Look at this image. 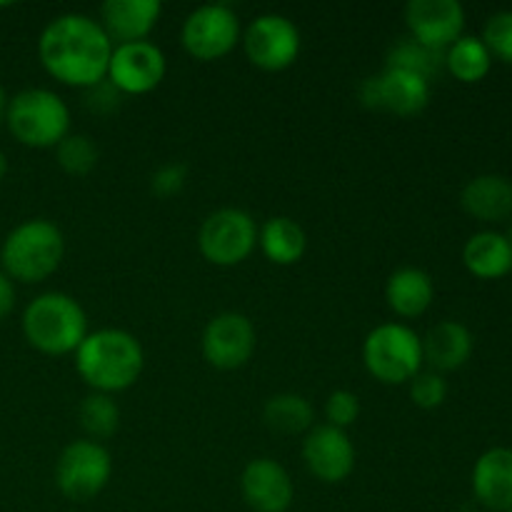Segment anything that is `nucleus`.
<instances>
[{
	"instance_id": "obj_1",
	"label": "nucleus",
	"mask_w": 512,
	"mask_h": 512,
	"mask_svg": "<svg viewBox=\"0 0 512 512\" xmlns=\"http://www.w3.org/2000/svg\"><path fill=\"white\" fill-rule=\"evenodd\" d=\"M113 55V40L95 18L65 13L50 20L38 40L45 73L70 88L88 90L103 83Z\"/></svg>"
},
{
	"instance_id": "obj_2",
	"label": "nucleus",
	"mask_w": 512,
	"mask_h": 512,
	"mask_svg": "<svg viewBox=\"0 0 512 512\" xmlns=\"http://www.w3.org/2000/svg\"><path fill=\"white\" fill-rule=\"evenodd\" d=\"M75 370L93 393H123L138 383L145 355L138 338L128 330L103 328L85 335L75 350Z\"/></svg>"
},
{
	"instance_id": "obj_3",
	"label": "nucleus",
	"mask_w": 512,
	"mask_h": 512,
	"mask_svg": "<svg viewBox=\"0 0 512 512\" xmlns=\"http://www.w3.org/2000/svg\"><path fill=\"white\" fill-rule=\"evenodd\" d=\"M65 255L63 233L55 223L43 218L15 225L0 248V265L10 280L35 285L48 280L60 268Z\"/></svg>"
},
{
	"instance_id": "obj_4",
	"label": "nucleus",
	"mask_w": 512,
	"mask_h": 512,
	"mask_svg": "<svg viewBox=\"0 0 512 512\" xmlns=\"http://www.w3.org/2000/svg\"><path fill=\"white\" fill-rule=\"evenodd\" d=\"M23 335L38 353L70 355L88 335V318L73 295L50 290L23 310Z\"/></svg>"
},
{
	"instance_id": "obj_5",
	"label": "nucleus",
	"mask_w": 512,
	"mask_h": 512,
	"mask_svg": "<svg viewBox=\"0 0 512 512\" xmlns=\"http://www.w3.org/2000/svg\"><path fill=\"white\" fill-rule=\"evenodd\" d=\"M5 125L18 143L28 148H58L70 135V108L48 88H28L8 98Z\"/></svg>"
},
{
	"instance_id": "obj_6",
	"label": "nucleus",
	"mask_w": 512,
	"mask_h": 512,
	"mask_svg": "<svg viewBox=\"0 0 512 512\" xmlns=\"http://www.w3.org/2000/svg\"><path fill=\"white\" fill-rule=\"evenodd\" d=\"M363 363L383 385H405L423 370V338L403 323H383L363 343Z\"/></svg>"
},
{
	"instance_id": "obj_7",
	"label": "nucleus",
	"mask_w": 512,
	"mask_h": 512,
	"mask_svg": "<svg viewBox=\"0 0 512 512\" xmlns=\"http://www.w3.org/2000/svg\"><path fill=\"white\" fill-rule=\"evenodd\" d=\"M198 248L208 263L218 268H235L258 248V225L245 210L220 208L200 225Z\"/></svg>"
},
{
	"instance_id": "obj_8",
	"label": "nucleus",
	"mask_w": 512,
	"mask_h": 512,
	"mask_svg": "<svg viewBox=\"0 0 512 512\" xmlns=\"http://www.w3.org/2000/svg\"><path fill=\"white\" fill-rule=\"evenodd\" d=\"M110 475H113V458L108 448L90 438L65 445L55 463V485L73 503L98 498L110 483Z\"/></svg>"
},
{
	"instance_id": "obj_9",
	"label": "nucleus",
	"mask_w": 512,
	"mask_h": 512,
	"mask_svg": "<svg viewBox=\"0 0 512 512\" xmlns=\"http://www.w3.org/2000/svg\"><path fill=\"white\" fill-rule=\"evenodd\" d=\"M180 40H183L185 53L200 63L225 58L240 43L238 13L225 3L200 5L185 18Z\"/></svg>"
},
{
	"instance_id": "obj_10",
	"label": "nucleus",
	"mask_w": 512,
	"mask_h": 512,
	"mask_svg": "<svg viewBox=\"0 0 512 512\" xmlns=\"http://www.w3.org/2000/svg\"><path fill=\"white\" fill-rule=\"evenodd\" d=\"M243 50L255 68L280 73L300 55V30L280 13L258 15L243 33Z\"/></svg>"
},
{
	"instance_id": "obj_11",
	"label": "nucleus",
	"mask_w": 512,
	"mask_h": 512,
	"mask_svg": "<svg viewBox=\"0 0 512 512\" xmlns=\"http://www.w3.org/2000/svg\"><path fill=\"white\" fill-rule=\"evenodd\" d=\"M360 100L365 108L385 110V113L410 118L428 108L430 80L405 68L385 65L383 73L373 75L360 88Z\"/></svg>"
},
{
	"instance_id": "obj_12",
	"label": "nucleus",
	"mask_w": 512,
	"mask_h": 512,
	"mask_svg": "<svg viewBox=\"0 0 512 512\" xmlns=\"http://www.w3.org/2000/svg\"><path fill=\"white\" fill-rule=\"evenodd\" d=\"M165 70L168 63L163 50L150 40H140V43L113 45L105 80L120 95H145L163 83Z\"/></svg>"
},
{
	"instance_id": "obj_13",
	"label": "nucleus",
	"mask_w": 512,
	"mask_h": 512,
	"mask_svg": "<svg viewBox=\"0 0 512 512\" xmlns=\"http://www.w3.org/2000/svg\"><path fill=\"white\" fill-rule=\"evenodd\" d=\"M255 328L248 315L220 313L203 330V358L218 370H238L253 358Z\"/></svg>"
},
{
	"instance_id": "obj_14",
	"label": "nucleus",
	"mask_w": 512,
	"mask_h": 512,
	"mask_svg": "<svg viewBox=\"0 0 512 512\" xmlns=\"http://www.w3.org/2000/svg\"><path fill=\"white\" fill-rule=\"evenodd\" d=\"M303 460L308 473L325 485H338L355 470V445L348 430L315 425L303 440Z\"/></svg>"
},
{
	"instance_id": "obj_15",
	"label": "nucleus",
	"mask_w": 512,
	"mask_h": 512,
	"mask_svg": "<svg viewBox=\"0 0 512 512\" xmlns=\"http://www.w3.org/2000/svg\"><path fill=\"white\" fill-rule=\"evenodd\" d=\"M405 25L415 43L445 53L463 38L465 8L458 0H410L405 5Z\"/></svg>"
},
{
	"instance_id": "obj_16",
	"label": "nucleus",
	"mask_w": 512,
	"mask_h": 512,
	"mask_svg": "<svg viewBox=\"0 0 512 512\" xmlns=\"http://www.w3.org/2000/svg\"><path fill=\"white\" fill-rule=\"evenodd\" d=\"M240 493L253 512H288L295 500V485L278 460L258 458L245 465Z\"/></svg>"
},
{
	"instance_id": "obj_17",
	"label": "nucleus",
	"mask_w": 512,
	"mask_h": 512,
	"mask_svg": "<svg viewBox=\"0 0 512 512\" xmlns=\"http://www.w3.org/2000/svg\"><path fill=\"white\" fill-rule=\"evenodd\" d=\"M160 13H163L160 0H108L100 8L98 23L103 25L113 45L140 43L153 33Z\"/></svg>"
},
{
	"instance_id": "obj_18",
	"label": "nucleus",
	"mask_w": 512,
	"mask_h": 512,
	"mask_svg": "<svg viewBox=\"0 0 512 512\" xmlns=\"http://www.w3.org/2000/svg\"><path fill=\"white\" fill-rule=\"evenodd\" d=\"M473 495L485 510L512 508V448H490L475 460Z\"/></svg>"
},
{
	"instance_id": "obj_19",
	"label": "nucleus",
	"mask_w": 512,
	"mask_h": 512,
	"mask_svg": "<svg viewBox=\"0 0 512 512\" xmlns=\"http://www.w3.org/2000/svg\"><path fill=\"white\" fill-rule=\"evenodd\" d=\"M460 205L480 223H503L512 218V180L498 173L478 175L463 188Z\"/></svg>"
},
{
	"instance_id": "obj_20",
	"label": "nucleus",
	"mask_w": 512,
	"mask_h": 512,
	"mask_svg": "<svg viewBox=\"0 0 512 512\" xmlns=\"http://www.w3.org/2000/svg\"><path fill=\"white\" fill-rule=\"evenodd\" d=\"M473 333L458 320H443L433 325L423 338V358L435 373L460 370L473 355Z\"/></svg>"
},
{
	"instance_id": "obj_21",
	"label": "nucleus",
	"mask_w": 512,
	"mask_h": 512,
	"mask_svg": "<svg viewBox=\"0 0 512 512\" xmlns=\"http://www.w3.org/2000/svg\"><path fill=\"white\" fill-rule=\"evenodd\" d=\"M433 298V278L423 268H413V265L395 270L388 278V285H385L388 308L400 318H420L433 305Z\"/></svg>"
},
{
	"instance_id": "obj_22",
	"label": "nucleus",
	"mask_w": 512,
	"mask_h": 512,
	"mask_svg": "<svg viewBox=\"0 0 512 512\" xmlns=\"http://www.w3.org/2000/svg\"><path fill=\"white\" fill-rule=\"evenodd\" d=\"M463 265L478 280H500L512 273V245L508 235L480 230L465 243Z\"/></svg>"
},
{
	"instance_id": "obj_23",
	"label": "nucleus",
	"mask_w": 512,
	"mask_h": 512,
	"mask_svg": "<svg viewBox=\"0 0 512 512\" xmlns=\"http://www.w3.org/2000/svg\"><path fill=\"white\" fill-rule=\"evenodd\" d=\"M258 248L273 265H295L308 250V235L293 218L275 215L258 228Z\"/></svg>"
},
{
	"instance_id": "obj_24",
	"label": "nucleus",
	"mask_w": 512,
	"mask_h": 512,
	"mask_svg": "<svg viewBox=\"0 0 512 512\" xmlns=\"http://www.w3.org/2000/svg\"><path fill=\"white\" fill-rule=\"evenodd\" d=\"M445 68L455 80L465 85H475L485 80V75L493 68V55L483 38L475 35H463L445 50Z\"/></svg>"
},
{
	"instance_id": "obj_25",
	"label": "nucleus",
	"mask_w": 512,
	"mask_h": 512,
	"mask_svg": "<svg viewBox=\"0 0 512 512\" xmlns=\"http://www.w3.org/2000/svg\"><path fill=\"white\" fill-rule=\"evenodd\" d=\"M263 420L273 433L300 435L313 428V405L298 393H280L265 403Z\"/></svg>"
},
{
	"instance_id": "obj_26",
	"label": "nucleus",
	"mask_w": 512,
	"mask_h": 512,
	"mask_svg": "<svg viewBox=\"0 0 512 512\" xmlns=\"http://www.w3.org/2000/svg\"><path fill=\"white\" fill-rule=\"evenodd\" d=\"M78 418L83 430L88 433L90 440L100 443L108 440L110 435L118 433L120 428V408L115 403L113 395L105 393H90L85 395L83 403L78 408Z\"/></svg>"
},
{
	"instance_id": "obj_27",
	"label": "nucleus",
	"mask_w": 512,
	"mask_h": 512,
	"mask_svg": "<svg viewBox=\"0 0 512 512\" xmlns=\"http://www.w3.org/2000/svg\"><path fill=\"white\" fill-rule=\"evenodd\" d=\"M55 158H58V165L65 173L75 175V178H83V175L93 173L95 165H98L100 153L98 145H95L88 135L70 133L58 143Z\"/></svg>"
},
{
	"instance_id": "obj_28",
	"label": "nucleus",
	"mask_w": 512,
	"mask_h": 512,
	"mask_svg": "<svg viewBox=\"0 0 512 512\" xmlns=\"http://www.w3.org/2000/svg\"><path fill=\"white\" fill-rule=\"evenodd\" d=\"M390 68H405L413 70V73L423 75V78H433L440 73V68H445V53L440 50H430L425 45L415 43L413 38H408L405 43L395 45L388 55Z\"/></svg>"
},
{
	"instance_id": "obj_29",
	"label": "nucleus",
	"mask_w": 512,
	"mask_h": 512,
	"mask_svg": "<svg viewBox=\"0 0 512 512\" xmlns=\"http://www.w3.org/2000/svg\"><path fill=\"white\" fill-rule=\"evenodd\" d=\"M410 400L418 405L420 410H435L445 403L448 398V383L435 370H420L413 380H410Z\"/></svg>"
},
{
	"instance_id": "obj_30",
	"label": "nucleus",
	"mask_w": 512,
	"mask_h": 512,
	"mask_svg": "<svg viewBox=\"0 0 512 512\" xmlns=\"http://www.w3.org/2000/svg\"><path fill=\"white\" fill-rule=\"evenodd\" d=\"M483 43L490 55L512 65V10H500L485 23Z\"/></svg>"
},
{
	"instance_id": "obj_31",
	"label": "nucleus",
	"mask_w": 512,
	"mask_h": 512,
	"mask_svg": "<svg viewBox=\"0 0 512 512\" xmlns=\"http://www.w3.org/2000/svg\"><path fill=\"white\" fill-rule=\"evenodd\" d=\"M360 418V400L350 390H335L325 400V420L328 425L340 430H348Z\"/></svg>"
},
{
	"instance_id": "obj_32",
	"label": "nucleus",
	"mask_w": 512,
	"mask_h": 512,
	"mask_svg": "<svg viewBox=\"0 0 512 512\" xmlns=\"http://www.w3.org/2000/svg\"><path fill=\"white\" fill-rule=\"evenodd\" d=\"M185 183H188V168L183 163H165L150 178V193L155 198L168 200L183 193Z\"/></svg>"
},
{
	"instance_id": "obj_33",
	"label": "nucleus",
	"mask_w": 512,
	"mask_h": 512,
	"mask_svg": "<svg viewBox=\"0 0 512 512\" xmlns=\"http://www.w3.org/2000/svg\"><path fill=\"white\" fill-rule=\"evenodd\" d=\"M85 105H88L93 113L108 115L120 105V93L108 83V80H103V83L85 90Z\"/></svg>"
},
{
	"instance_id": "obj_34",
	"label": "nucleus",
	"mask_w": 512,
	"mask_h": 512,
	"mask_svg": "<svg viewBox=\"0 0 512 512\" xmlns=\"http://www.w3.org/2000/svg\"><path fill=\"white\" fill-rule=\"evenodd\" d=\"M15 308V283L0 270V320L8 318Z\"/></svg>"
},
{
	"instance_id": "obj_35",
	"label": "nucleus",
	"mask_w": 512,
	"mask_h": 512,
	"mask_svg": "<svg viewBox=\"0 0 512 512\" xmlns=\"http://www.w3.org/2000/svg\"><path fill=\"white\" fill-rule=\"evenodd\" d=\"M5 110H8V95H5V90L0 88V125L5 123Z\"/></svg>"
},
{
	"instance_id": "obj_36",
	"label": "nucleus",
	"mask_w": 512,
	"mask_h": 512,
	"mask_svg": "<svg viewBox=\"0 0 512 512\" xmlns=\"http://www.w3.org/2000/svg\"><path fill=\"white\" fill-rule=\"evenodd\" d=\"M5 173H8V158H5V153L0 150V180L5 178Z\"/></svg>"
},
{
	"instance_id": "obj_37",
	"label": "nucleus",
	"mask_w": 512,
	"mask_h": 512,
	"mask_svg": "<svg viewBox=\"0 0 512 512\" xmlns=\"http://www.w3.org/2000/svg\"><path fill=\"white\" fill-rule=\"evenodd\" d=\"M508 240H510V245H512V225H510V233H508Z\"/></svg>"
},
{
	"instance_id": "obj_38",
	"label": "nucleus",
	"mask_w": 512,
	"mask_h": 512,
	"mask_svg": "<svg viewBox=\"0 0 512 512\" xmlns=\"http://www.w3.org/2000/svg\"><path fill=\"white\" fill-rule=\"evenodd\" d=\"M508 512H512V508H510V510H508Z\"/></svg>"
}]
</instances>
